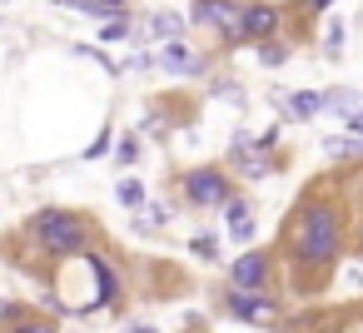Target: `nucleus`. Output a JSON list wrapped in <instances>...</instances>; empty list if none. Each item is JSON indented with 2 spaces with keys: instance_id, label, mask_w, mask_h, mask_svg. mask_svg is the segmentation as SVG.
<instances>
[{
  "instance_id": "nucleus-15",
  "label": "nucleus",
  "mask_w": 363,
  "mask_h": 333,
  "mask_svg": "<svg viewBox=\"0 0 363 333\" xmlns=\"http://www.w3.org/2000/svg\"><path fill=\"white\" fill-rule=\"evenodd\" d=\"M234 164H239L249 179H264V174H274V169H279L269 154H249V149H244V154H234Z\"/></svg>"
},
{
  "instance_id": "nucleus-10",
  "label": "nucleus",
  "mask_w": 363,
  "mask_h": 333,
  "mask_svg": "<svg viewBox=\"0 0 363 333\" xmlns=\"http://www.w3.org/2000/svg\"><path fill=\"white\" fill-rule=\"evenodd\" d=\"M70 11H85L95 21H130V0H70Z\"/></svg>"
},
{
  "instance_id": "nucleus-2",
  "label": "nucleus",
  "mask_w": 363,
  "mask_h": 333,
  "mask_svg": "<svg viewBox=\"0 0 363 333\" xmlns=\"http://www.w3.org/2000/svg\"><path fill=\"white\" fill-rule=\"evenodd\" d=\"M120 293V278L115 269L100 259V254H70L55 278H50V308L55 313H95L100 303H110Z\"/></svg>"
},
{
  "instance_id": "nucleus-28",
  "label": "nucleus",
  "mask_w": 363,
  "mask_h": 333,
  "mask_svg": "<svg viewBox=\"0 0 363 333\" xmlns=\"http://www.w3.org/2000/svg\"><path fill=\"white\" fill-rule=\"evenodd\" d=\"M303 6H308V11H328V6H333V0H303Z\"/></svg>"
},
{
  "instance_id": "nucleus-19",
  "label": "nucleus",
  "mask_w": 363,
  "mask_h": 333,
  "mask_svg": "<svg viewBox=\"0 0 363 333\" xmlns=\"http://www.w3.org/2000/svg\"><path fill=\"white\" fill-rule=\"evenodd\" d=\"M100 40H105V45H125V40H130V21H105Z\"/></svg>"
},
{
  "instance_id": "nucleus-5",
  "label": "nucleus",
  "mask_w": 363,
  "mask_h": 333,
  "mask_svg": "<svg viewBox=\"0 0 363 333\" xmlns=\"http://www.w3.org/2000/svg\"><path fill=\"white\" fill-rule=\"evenodd\" d=\"M179 194H184L189 204H199V209H219V204H229V199H234L229 174H224V169H189V174L179 179Z\"/></svg>"
},
{
  "instance_id": "nucleus-22",
  "label": "nucleus",
  "mask_w": 363,
  "mask_h": 333,
  "mask_svg": "<svg viewBox=\"0 0 363 333\" xmlns=\"http://www.w3.org/2000/svg\"><path fill=\"white\" fill-rule=\"evenodd\" d=\"M323 50H328V55L343 50V21H328V30H323Z\"/></svg>"
},
{
  "instance_id": "nucleus-14",
  "label": "nucleus",
  "mask_w": 363,
  "mask_h": 333,
  "mask_svg": "<svg viewBox=\"0 0 363 333\" xmlns=\"http://www.w3.org/2000/svg\"><path fill=\"white\" fill-rule=\"evenodd\" d=\"M150 35H160L164 45H169V40H184V21H179V16H169V11H160V16L150 21Z\"/></svg>"
},
{
  "instance_id": "nucleus-21",
  "label": "nucleus",
  "mask_w": 363,
  "mask_h": 333,
  "mask_svg": "<svg viewBox=\"0 0 363 333\" xmlns=\"http://www.w3.org/2000/svg\"><path fill=\"white\" fill-rule=\"evenodd\" d=\"M115 159H120V164H135V159H140V140H135V135L115 140Z\"/></svg>"
},
{
  "instance_id": "nucleus-16",
  "label": "nucleus",
  "mask_w": 363,
  "mask_h": 333,
  "mask_svg": "<svg viewBox=\"0 0 363 333\" xmlns=\"http://www.w3.org/2000/svg\"><path fill=\"white\" fill-rule=\"evenodd\" d=\"M115 199H120L125 209H140V204H145V184H140V179H120V184H115Z\"/></svg>"
},
{
  "instance_id": "nucleus-18",
  "label": "nucleus",
  "mask_w": 363,
  "mask_h": 333,
  "mask_svg": "<svg viewBox=\"0 0 363 333\" xmlns=\"http://www.w3.org/2000/svg\"><path fill=\"white\" fill-rule=\"evenodd\" d=\"M323 154H333V159H348V154H353V159H363V140H328V145H323Z\"/></svg>"
},
{
  "instance_id": "nucleus-27",
  "label": "nucleus",
  "mask_w": 363,
  "mask_h": 333,
  "mask_svg": "<svg viewBox=\"0 0 363 333\" xmlns=\"http://www.w3.org/2000/svg\"><path fill=\"white\" fill-rule=\"evenodd\" d=\"M348 130H353V135H358V140H363V110H358V115H353V120H348Z\"/></svg>"
},
{
  "instance_id": "nucleus-7",
  "label": "nucleus",
  "mask_w": 363,
  "mask_h": 333,
  "mask_svg": "<svg viewBox=\"0 0 363 333\" xmlns=\"http://www.w3.org/2000/svg\"><path fill=\"white\" fill-rule=\"evenodd\" d=\"M224 308H229V318H244V323H274L279 318L274 298H259V293H244V288H234L224 298Z\"/></svg>"
},
{
  "instance_id": "nucleus-12",
  "label": "nucleus",
  "mask_w": 363,
  "mask_h": 333,
  "mask_svg": "<svg viewBox=\"0 0 363 333\" xmlns=\"http://www.w3.org/2000/svg\"><path fill=\"white\" fill-rule=\"evenodd\" d=\"M284 115H289V120H313V115H323V95L298 90V95H289V100H284Z\"/></svg>"
},
{
  "instance_id": "nucleus-29",
  "label": "nucleus",
  "mask_w": 363,
  "mask_h": 333,
  "mask_svg": "<svg viewBox=\"0 0 363 333\" xmlns=\"http://www.w3.org/2000/svg\"><path fill=\"white\" fill-rule=\"evenodd\" d=\"M125 333H155V328H150V323H135V328H125Z\"/></svg>"
},
{
  "instance_id": "nucleus-9",
  "label": "nucleus",
  "mask_w": 363,
  "mask_h": 333,
  "mask_svg": "<svg viewBox=\"0 0 363 333\" xmlns=\"http://www.w3.org/2000/svg\"><path fill=\"white\" fill-rule=\"evenodd\" d=\"M224 219H229V239H254V204L249 199H229Z\"/></svg>"
},
{
  "instance_id": "nucleus-33",
  "label": "nucleus",
  "mask_w": 363,
  "mask_h": 333,
  "mask_svg": "<svg viewBox=\"0 0 363 333\" xmlns=\"http://www.w3.org/2000/svg\"><path fill=\"white\" fill-rule=\"evenodd\" d=\"M189 333H199V328H189Z\"/></svg>"
},
{
  "instance_id": "nucleus-1",
  "label": "nucleus",
  "mask_w": 363,
  "mask_h": 333,
  "mask_svg": "<svg viewBox=\"0 0 363 333\" xmlns=\"http://www.w3.org/2000/svg\"><path fill=\"white\" fill-rule=\"evenodd\" d=\"M284 249L298 269H328L343 249V214L338 204L328 199H303L294 214H289V229H284Z\"/></svg>"
},
{
  "instance_id": "nucleus-24",
  "label": "nucleus",
  "mask_w": 363,
  "mask_h": 333,
  "mask_svg": "<svg viewBox=\"0 0 363 333\" xmlns=\"http://www.w3.org/2000/svg\"><path fill=\"white\" fill-rule=\"evenodd\" d=\"M110 145H115V135H110V130H105V135H100V140H95V145H90V149H85V159H95V154H105V149H110Z\"/></svg>"
},
{
  "instance_id": "nucleus-20",
  "label": "nucleus",
  "mask_w": 363,
  "mask_h": 333,
  "mask_svg": "<svg viewBox=\"0 0 363 333\" xmlns=\"http://www.w3.org/2000/svg\"><path fill=\"white\" fill-rule=\"evenodd\" d=\"M259 60L274 70V65H284V60H289V45H274V40H264V45H259Z\"/></svg>"
},
{
  "instance_id": "nucleus-13",
  "label": "nucleus",
  "mask_w": 363,
  "mask_h": 333,
  "mask_svg": "<svg viewBox=\"0 0 363 333\" xmlns=\"http://www.w3.org/2000/svg\"><path fill=\"white\" fill-rule=\"evenodd\" d=\"M323 110H333V115H343V120H353V115L363 110V100H358L353 90H328V95H323Z\"/></svg>"
},
{
  "instance_id": "nucleus-8",
  "label": "nucleus",
  "mask_w": 363,
  "mask_h": 333,
  "mask_svg": "<svg viewBox=\"0 0 363 333\" xmlns=\"http://www.w3.org/2000/svg\"><path fill=\"white\" fill-rule=\"evenodd\" d=\"M284 26L279 6L274 0H254V6H244V40H274Z\"/></svg>"
},
{
  "instance_id": "nucleus-4",
  "label": "nucleus",
  "mask_w": 363,
  "mask_h": 333,
  "mask_svg": "<svg viewBox=\"0 0 363 333\" xmlns=\"http://www.w3.org/2000/svg\"><path fill=\"white\" fill-rule=\"evenodd\" d=\"M189 21L214 30L224 45H244V6H239V0H194Z\"/></svg>"
},
{
  "instance_id": "nucleus-32",
  "label": "nucleus",
  "mask_w": 363,
  "mask_h": 333,
  "mask_svg": "<svg viewBox=\"0 0 363 333\" xmlns=\"http://www.w3.org/2000/svg\"><path fill=\"white\" fill-rule=\"evenodd\" d=\"M60 6H70V0H60Z\"/></svg>"
},
{
  "instance_id": "nucleus-31",
  "label": "nucleus",
  "mask_w": 363,
  "mask_h": 333,
  "mask_svg": "<svg viewBox=\"0 0 363 333\" xmlns=\"http://www.w3.org/2000/svg\"><path fill=\"white\" fill-rule=\"evenodd\" d=\"M348 333H363V328H348Z\"/></svg>"
},
{
  "instance_id": "nucleus-17",
  "label": "nucleus",
  "mask_w": 363,
  "mask_h": 333,
  "mask_svg": "<svg viewBox=\"0 0 363 333\" xmlns=\"http://www.w3.org/2000/svg\"><path fill=\"white\" fill-rule=\"evenodd\" d=\"M189 254L209 264V259H219V239H214V234H194V239H189Z\"/></svg>"
},
{
  "instance_id": "nucleus-26",
  "label": "nucleus",
  "mask_w": 363,
  "mask_h": 333,
  "mask_svg": "<svg viewBox=\"0 0 363 333\" xmlns=\"http://www.w3.org/2000/svg\"><path fill=\"white\" fill-rule=\"evenodd\" d=\"M11 333H55V328H50V323H35V318H26V323H16Z\"/></svg>"
},
{
  "instance_id": "nucleus-25",
  "label": "nucleus",
  "mask_w": 363,
  "mask_h": 333,
  "mask_svg": "<svg viewBox=\"0 0 363 333\" xmlns=\"http://www.w3.org/2000/svg\"><path fill=\"white\" fill-rule=\"evenodd\" d=\"M169 219H174V209H169V204H155V209H150V219H145V224H169Z\"/></svg>"
},
{
  "instance_id": "nucleus-30",
  "label": "nucleus",
  "mask_w": 363,
  "mask_h": 333,
  "mask_svg": "<svg viewBox=\"0 0 363 333\" xmlns=\"http://www.w3.org/2000/svg\"><path fill=\"white\" fill-rule=\"evenodd\" d=\"M358 254H363V239H358Z\"/></svg>"
},
{
  "instance_id": "nucleus-6",
  "label": "nucleus",
  "mask_w": 363,
  "mask_h": 333,
  "mask_svg": "<svg viewBox=\"0 0 363 333\" xmlns=\"http://www.w3.org/2000/svg\"><path fill=\"white\" fill-rule=\"evenodd\" d=\"M269 273H274V259H269L264 249H249V254H239V259H234V269H229L234 288H244V293H259V288L269 283Z\"/></svg>"
},
{
  "instance_id": "nucleus-11",
  "label": "nucleus",
  "mask_w": 363,
  "mask_h": 333,
  "mask_svg": "<svg viewBox=\"0 0 363 333\" xmlns=\"http://www.w3.org/2000/svg\"><path fill=\"white\" fill-rule=\"evenodd\" d=\"M160 65H164V70H174V75H199V70H204V60H194V55L184 50V40H169V45H164V55H160Z\"/></svg>"
},
{
  "instance_id": "nucleus-23",
  "label": "nucleus",
  "mask_w": 363,
  "mask_h": 333,
  "mask_svg": "<svg viewBox=\"0 0 363 333\" xmlns=\"http://www.w3.org/2000/svg\"><path fill=\"white\" fill-rule=\"evenodd\" d=\"M214 95H219V100H234V105H244V90H239V85H229V80H214Z\"/></svg>"
},
{
  "instance_id": "nucleus-3",
  "label": "nucleus",
  "mask_w": 363,
  "mask_h": 333,
  "mask_svg": "<svg viewBox=\"0 0 363 333\" xmlns=\"http://www.w3.org/2000/svg\"><path fill=\"white\" fill-rule=\"evenodd\" d=\"M90 234L95 224L85 214H70V209H40L30 219V239L50 254V259H70V254H85L90 249Z\"/></svg>"
}]
</instances>
